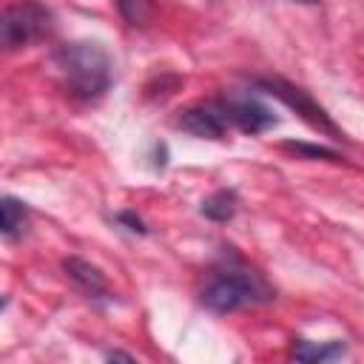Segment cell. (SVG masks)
Masks as SVG:
<instances>
[{
	"label": "cell",
	"mask_w": 364,
	"mask_h": 364,
	"mask_svg": "<svg viewBox=\"0 0 364 364\" xmlns=\"http://www.w3.org/2000/svg\"><path fill=\"white\" fill-rule=\"evenodd\" d=\"M65 273L71 276V282L88 296V299H100L108 296V282L100 273V267L82 262V259H65Z\"/></svg>",
	"instance_id": "7"
},
{
	"label": "cell",
	"mask_w": 364,
	"mask_h": 364,
	"mask_svg": "<svg viewBox=\"0 0 364 364\" xmlns=\"http://www.w3.org/2000/svg\"><path fill=\"white\" fill-rule=\"evenodd\" d=\"M259 88H264L267 94H273V97H279V100H284L290 108H296L310 125H316V128H321V131H330V134H336V125L324 117V111L301 91V88H293V85H287V82H282V80H259Z\"/></svg>",
	"instance_id": "6"
},
{
	"label": "cell",
	"mask_w": 364,
	"mask_h": 364,
	"mask_svg": "<svg viewBox=\"0 0 364 364\" xmlns=\"http://www.w3.org/2000/svg\"><path fill=\"white\" fill-rule=\"evenodd\" d=\"M270 299H273L270 287L256 273H250L245 267L216 270L202 290V304L213 313H233L247 304H259V301H270Z\"/></svg>",
	"instance_id": "2"
},
{
	"label": "cell",
	"mask_w": 364,
	"mask_h": 364,
	"mask_svg": "<svg viewBox=\"0 0 364 364\" xmlns=\"http://www.w3.org/2000/svg\"><path fill=\"white\" fill-rule=\"evenodd\" d=\"M117 219H119V222H125V225H128V230H134V233H145V225H142V219H139V216H134L131 210L119 213Z\"/></svg>",
	"instance_id": "13"
},
{
	"label": "cell",
	"mask_w": 364,
	"mask_h": 364,
	"mask_svg": "<svg viewBox=\"0 0 364 364\" xmlns=\"http://www.w3.org/2000/svg\"><path fill=\"white\" fill-rule=\"evenodd\" d=\"M222 102H225L230 125H236L245 134H262V131L276 125L273 111L264 102H259L256 97H228Z\"/></svg>",
	"instance_id": "5"
},
{
	"label": "cell",
	"mask_w": 364,
	"mask_h": 364,
	"mask_svg": "<svg viewBox=\"0 0 364 364\" xmlns=\"http://www.w3.org/2000/svg\"><path fill=\"white\" fill-rule=\"evenodd\" d=\"M119 11L131 26H142L145 20H151L154 3L151 0H119Z\"/></svg>",
	"instance_id": "11"
},
{
	"label": "cell",
	"mask_w": 364,
	"mask_h": 364,
	"mask_svg": "<svg viewBox=\"0 0 364 364\" xmlns=\"http://www.w3.org/2000/svg\"><path fill=\"white\" fill-rule=\"evenodd\" d=\"M0 208H3V236L14 239L26 225V208H23V202H17L11 196H3Z\"/></svg>",
	"instance_id": "10"
},
{
	"label": "cell",
	"mask_w": 364,
	"mask_h": 364,
	"mask_svg": "<svg viewBox=\"0 0 364 364\" xmlns=\"http://www.w3.org/2000/svg\"><path fill=\"white\" fill-rule=\"evenodd\" d=\"M344 353H347V347L341 341H324V344L296 341V347H293V355L299 361H333V358H341Z\"/></svg>",
	"instance_id": "8"
},
{
	"label": "cell",
	"mask_w": 364,
	"mask_h": 364,
	"mask_svg": "<svg viewBox=\"0 0 364 364\" xmlns=\"http://www.w3.org/2000/svg\"><path fill=\"white\" fill-rule=\"evenodd\" d=\"M51 11L37 3V0H17L11 6H6L3 11V23H0V40L6 48H20L28 46L40 37H46L51 31Z\"/></svg>",
	"instance_id": "3"
},
{
	"label": "cell",
	"mask_w": 364,
	"mask_h": 364,
	"mask_svg": "<svg viewBox=\"0 0 364 364\" xmlns=\"http://www.w3.org/2000/svg\"><path fill=\"white\" fill-rule=\"evenodd\" d=\"M236 205H239V199H236L233 191H216V193H210V196L202 202L199 210H202V216H208L210 222H228V219H233Z\"/></svg>",
	"instance_id": "9"
},
{
	"label": "cell",
	"mask_w": 364,
	"mask_h": 364,
	"mask_svg": "<svg viewBox=\"0 0 364 364\" xmlns=\"http://www.w3.org/2000/svg\"><path fill=\"white\" fill-rule=\"evenodd\" d=\"M287 151H299V154H307V156H327V159H338L336 151L330 148H321V145H301V142H287L284 145Z\"/></svg>",
	"instance_id": "12"
},
{
	"label": "cell",
	"mask_w": 364,
	"mask_h": 364,
	"mask_svg": "<svg viewBox=\"0 0 364 364\" xmlns=\"http://www.w3.org/2000/svg\"><path fill=\"white\" fill-rule=\"evenodd\" d=\"M176 125L193 136H202V139H225L228 128H230V119H228V111H225V102L222 100H210V102H196L191 108H185L176 119Z\"/></svg>",
	"instance_id": "4"
},
{
	"label": "cell",
	"mask_w": 364,
	"mask_h": 364,
	"mask_svg": "<svg viewBox=\"0 0 364 364\" xmlns=\"http://www.w3.org/2000/svg\"><path fill=\"white\" fill-rule=\"evenodd\" d=\"M54 68L68 88V94L80 100H94L111 85V60L100 43L74 40L54 51Z\"/></svg>",
	"instance_id": "1"
},
{
	"label": "cell",
	"mask_w": 364,
	"mask_h": 364,
	"mask_svg": "<svg viewBox=\"0 0 364 364\" xmlns=\"http://www.w3.org/2000/svg\"><path fill=\"white\" fill-rule=\"evenodd\" d=\"M299 3H318V0H299Z\"/></svg>",
	"instance_id": "14"
}]
</instances>
